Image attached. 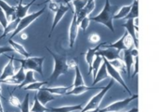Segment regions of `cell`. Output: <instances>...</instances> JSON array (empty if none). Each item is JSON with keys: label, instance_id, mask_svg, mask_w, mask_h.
I'll return each instance as SVG.
<instances>
[{"label": "cell", "instance_id": "cell-42", "mask_svg": "<svg viewBox=\"0 0 159 112\" xmlns=\"http://www.w3.org/2000/svg\"><path fill=\"white\" fill-rule=\"evenodd\" d=\"M20 34V39H22V40H26L27 38H28V35L26 34V33H24V32H20L19 33Z\"/></svg>", "mask_w": 159, "mask_h": 112}, {"label": "cell", "instance_id": "cell-11", "mask_svg": "<svg viewBox=\"0 0 159 112\" xmlns=\"http://www.w3.org/2000/svg\"><path fill=\"white\" fill-rule=\"evenodd\" d=\"M78 27H79V24L77 22V14L74 13V17H73L72 23L70 26V31H69V39H70V47L71 48L74 47V45L77 38Z\"/></svg>", "mask_w": 159, "mask_h": 112}, {"label": "cell", "instance_id": "cell-43", "mask_svg": "<svg viewBox=\"0 0 159 112\" xmlns=\"http://www.w3.org/2000/svg\"><path fill=\"white\" fill-rule=\"evenodd\" d=\"M0 111L4 112V109H3V105H2V100H1V97H0Z\"/></svg>", "mask_w": 159, "mask_h": 112}, {"label": "cell", "instance_id": "cell-3", "mask_svg": "<svg viewBox=\"0 0 159 112\" xmlns=\"http://www.w3.org/2000/svg\"><path fill=\"white\" fill-rule=\"evenodd\" d=\"M101 46H103L105 48H115V49H116L119 52L121 50H131L132 48H136L135 45H134L133 39L127 32V31L125 32L124 35L117 42H116L114 44L103 43V44H101Z\"/></svg>", "mask_w": 159, "mask_h": 112}, {"label": "cell", "instance_id": "cell-6", "mask_svg": "<svg viewBox=\"0 0 159 112\" xmlns=\"http://www.w3.org/2000/svg\"><path fill=\"white\" fill-rule=\"evenodd\" d=\"M114 85V80L112 79L109 83V84L107 86H104L102 89V92H100L99 94H97L94 97H92L90 99V101L85 106L84 109H82L80 112H85L88 111V110H95V109H98L99 105L101 104V101L102 100V98L104 97L105 94H107V92L109 91V89Z\"/></svg>", "mask_w": 159, "mask_h": 112}, {"label": "cell", "instance_id": "cell-2", "mask_svg": "<svg viewBox=\"0 0 159 112\" xmlns=\"http://www.w3.org/2000/svg\"><path fill=\"white\" fill-rule=\"evenodd\" d=\"M114 12L112 11V6H111V4H110V1L109 0H106L105 1V5L102 10V12L95 16V17H91L90 18V20L92 21H95V22H98V23H102L105 26H107L112 32H115V28H114V25H113V17H114Z\"/></svg>", "mask_w": 159, "mask_h": 112}, {"label": "cell", "instance_id": "cell-21", "mask_svg": "<svg viewBox=\"0 0 159 112\" xmlns=\"http://www.w3.org/2000/svg\"><path fill=\"white\" fill-rule=\"evenodd\" d=\"M8 43L10 45V47L13 49V51H15L16 53H18L19 55L22 56V57H25V58H28L30 57V54L26 51V49L21 45H20L19 43H16L12 40V38H9L8 39Z\"/></svg>", "mask_w": 159, "mask_h": 112}, {"label": "cell", "instance_id": "cell-15", "mask_svg": "<svg viewBox=\"0 0 159 112\" xmlns=\"http://www.w3.org/2000/svg\"><path fill=\"white\" fill-rule=\"evenodd\" d=\"M123 26L126 28L127 32H128V33L131 36V38L133 39L135 47L138 49V32L136 33V27H135V25H134L133 19H127L126 23L123 24Z\"/></svg>", "mask_w": 159, "mask_h": 112}, {"label": "cell", "instance_id": "cell-16", "mask_svg": "<svg viewBox=\"0 0 159 112\" xmlns=\"http://www.w3.org/2000/svg\"><path fill=\"white\" fill-rule=\"evenodd\" d=\"M0 7L4 11L7 21H12L16 19V8L14 6H11L5 1L0 0Z\"/></svg>", "mask_w": 159, "mask_h": 112}, {"label": "cell", "instance_id": "cell-1", "mask_svg": "<svg viewBox=\"0 0 159 112\" xmlns=\"http://www.w3.org/2000/svg\"><path fill=\"white\" fill-rule=\"evenodd\" d=\"M46 49L52 56V58L54 59V70L52 71V74L49 77L48 84H49L53 82H56L61 75L66 74L70 70L75 69V67L78 65L77 61L74 58L69 59V58H67L66 56H61V55L55 54L48 47H46Z\"/></svg>", "mask_w": 159, "mask_h": 112}, {"label": "cell", "instance_id": "cell-13", "mask_svg": "<svg viewBox=\"0 0 159 112\" xmlns=\"http://www.w3.org/2000/svg\"><path fill=\"white\" fill-rule=\"evenodd\" d=\"M96 55L102 57L103 58H105L108 61H112L116 58H121L119 57V51H117L115 48H106V49H102V50H97Z\"/></svg>", "mask_w": 159, "mask_h": 112}, {"label": "cell", "instance_id": "cell-18", "mask_svg": "<svg viewBox=\"0 0 159 112\" xmlns=\"http://www.w3.org/2000/svg\"><path fill=\"white\" fill-rule=\"evenodd\" d=\"M35 1H36V0H33V1H31L30 3L26 4L25 6H23V4H22L23 0H20V2H19L17 7H15V8H16V18H18V19H22L23 17H25V16L27 15V12H28L30 6H31Z\"/></svg>", "mask_w": 159, "mask_h": 112}, {"label": "cell", "instance_id": "cell-12", "mask_svg": "<svg viewBox=\"0 0 159 112\" xmlns=\"http://www.w3.org/2000/svg\"><path fill=\"white\" fill-rule=\"evenodd\" d=\"M25 78V73H24V70L22 69V67H20V69L19 70V71L17 73H15L14 75H12L11 77H8L3 81H1V83L3 84H10V85H20L23 80Z\"/></svg>", "mask_w": 159, "mask_h": 112}, {"label": "cell", "instance_id": "cell-50", "mask_svg": "<svg viewBox=\"0 0 159 112\" xmlns=\"http://www.w3.org/2000/svg\"><path fill=\"white\" fill-rule=\"evenodd\" d=\"M0 112H1V111H0Z\"/></svg>", "mask_w": 159, "mask_h": 112}, {"label": "cell", "instance_id": "cell-26", "mask_svg": "<svg viewBox=\"0 0 159 112\" xmlns=\"http://www.w3.org/2000/svg\"><path fill=\"white\" fill-rule=\"evenodd\" d=\"M82 110V105H77V106H69V107H61V108H57L53 109L50 108L49 111L51 112H73L76 110Z\"/></svg>", "mask_w": 159, "mask_h": 112}, {"label": "cell", "instance_id": "cell-10", "mask_svg": "<svg viewBox=\"0 0 159 112\" xmlns=\"http://www.w3.org/2000/svg\"><path fill=\"white\" fill-rule=\"evenodd\" d=\"M71 9L70 6L68 4H60V6H59V9L55 12L56 15L54 17V20H53V23H52V26H51V30H50V33H49V37L51 36L56 25L60 22V20L62 19V17L64 16V14L69 10Z\"/></svg>", "mask_w": 159, "mask_h": 112}, {"label": "cell", "instance_id": "cell-7", "mask_svg": "<svg viewBox=\"0 0 159 112\" xmlns=\"http://www.w3.org/2000/svg\"><path fill=\"white\" fill-rule=\"evenodd\" d=\"M138 98V95H132L130 97L126 98L124 100H120V101H116L112 103L111 105H109L108 107L102 109V110H99V112H119L120 110H124L125 108L128 107V105L134 99Z\"/></svg>", "mask_w": 159, "mask_h": 112}, {"label": "cell", "instance_id": "cell-27", "mask_svg": "<svg viewBox=\"0 0 159 112\" xmlns=\"http://www.w3.org/2000/svg\"><path fill=\"white\" fill-rule=\"evenodd\" d=\"M139 16V5H138V0H134L132 5H131V7H130V10L128 14V16L125 18L126 19H136L138 18Z\"/></svg>", "mask_w": 159, "mask_h": 112}, {"label": "cell", "instance_id": "cell-32", "mask_svg": "<svg viewBox=\"0 0 159 112\" xmlns=\"http://www.w3.org/2000/svg\"><path fill=\"white\" fill-rule=\"evenodd\" d=\"M49 111V109H47L45 106L41 105L40 102L38 101L36 96H34V106L32 107L31 110H29V112H46Z\"/></svg>", "mask_w": 159, "mask_h": 112}, {"label": "cell", "instance_id": "cell-20", "mask_svg": "<svg viewBox=\"0 0 159 112\" xmlns=\"http://www.w3.org/2000/svg\"><path fill=\"white\" fill-rule=\"evenodd\" d=\"M124 63L126 66V71L128 72V76L130 77L131 68L134 63V58L130 53V50H124Z\"/></svg>", "mask_w": 159, "mask_h": 112}, {"label": "cell", "instance_id": "cell-19", "mask_svg": "<svg viewBox=\"0 0 159 112\" xmlns=\"http://www.w3.org/2000/svg\"><path fill=\"white\" fill-rule=\"evenodd\" d=\"M102 46H101V45H99L98 46H96L95 48H89L88 49V51H87V53H86V55H85V58H86V61H87V63H88V65H89V74H90L91 73V65H92V62H93V60H94V58H95V56H96V52H97V50H99L100 48H101Z\"/></svg>", "mask_w": 159, "mask_h": 112}, {"label": "cell", "instance_id": "cell-37", "mask_svg": "<svg viewBox=\"0 0 159 112\" xmlns=\"http://www.w3.org/2000/svg\"><path fill=\"white\" fill-rule=\"evenodd\" d=\"M7 23H8V21H7V17H6V15H5V13H4V11L2 10V8L0 7V24H1V26L5 29V28L7 27Z\"/></svg>", "mask_w": 159, "mask_h": 112}, {"label": "cell", "instance_id": "cell-28", "mask_svg": "<svg viewBox=\"0 0 159 112\" xmlns=\"http://www.w3.org/2000/svg\"><path fill=\"white\" fill-rule=\"evenodd\" d=\"M109 63L112 65V67H114L118 72L119 71H122V72H127L126 71V66H125V63L124 61L121 59V58H116V59H114L112 61H109Z\"/></svg>", "mask_w": 159, "mask_h": 112}, {"label": "cell", "instance_id": "cell-5", "mask_svg": "<svg viewBox=\"0 0 159 112\" xmlns=\"http://www.w3.org/2000/svg\"><path fill=\"white\" fill-rule=\"evenodd\" d=\"M46 8H47V7L44 6L41 10L36 11V12H34V13H32V14H30V15H26L25 17H23L22 19H20V22H19V24H18V26H17V28H16V30L13 32V33H12V35H11L10 38L16 36L17 34H19L20 32H21L24 29H26L33 21H34L38 17H40V16L44 13V11L46 10Z\"/></svg>", "mask_w": 159, "mask_h": 112}, {"label": "cell", "instance_id": "cell-36", "mask_svg": "<svg viewBox=\"0 0 159 112\" xmlns=\"http://www.w3.org/2000/svg\"><path fill=\"white\" fill-rule=\"evenodd\" d=\"M89 22H90V18H89V16H88V17L84 18V19L79 22V27H80L83 31L86 32L87 29H88V26H89Z\"/></svg>", "mask_w": 159, "mask_h": 112}, {"label": "cell", "instance_id": "cell-30", "mask_svg": "<svg viewBox=\"0 0 159 112\" xmlns=\"http://www.w3.org/2000/svg\"><path fill=\"white\" fill-rule=\"evenodd\" d=\"M34 82H36V80L34 79V71H27L23 82L18 86V88H23L24 86H26V85H28V84H30L32 83H34Z\"/></svg>", "mask_w": 159, "mask_h": 112}, {"label": "cell", "instance_id": "cell-22", "mask_svg": "<svg viewBox=\"0 0 159 112\" xmlns=\"http://www.w3.org/2000/svg\"><path fill=\"white\" fill-rule=\"evenodd\" d=\"M109 77L108 75V72H107V70H106V66H105V63L103 62L102 60V66L100 67L99 71H97V74L94 78V81H93V85L100 83L101 81L104 80V79H107Z\"/></svg>", "mask_w": 159, "mask_h": 112}, {"label": "cell", "instance_id": "cell-8", "mask_svg": "<svg viewBox=\"0 0 159 112\" xmlns=\"http://www.w3.org/2000/svg\"><path fill=\"white\" fill-rule=\"evenodd\" d=\"M102 60H103V62L105 63V66H106V70H107V72H108V75L114 80V81H116L119 84H121L125 89H126V91L128 92V93H129V95L130 96H132V94H131V91L129 90V88L127 86V84H126V83L124 82V80H123V78L121 77V75H120V73L114 68V67H112V65L109 63V61L108 60H106L105 58H102Z\"/></svg>", "mask_w": 159, "mask_h": 112}, {"label": "cell", "instance_id": "cell-4", "mask_svg": "<svg viewBox=\"0 0 159 112\" xmlns=\"http://www.w3.org/2000/svg\"><path fill=\"white\" fill-rule=\"evenodd\" d=\"M44 60H45V58H43V57H41V58L28 57V58H25L24 59H17V61H19L20 63L23 70L34 71L40 73V75H42V76H43L42 66H43Z\"/></svg>", "mask_w": 159, "mask_h": 112}, {"label": "cell", "instance_id": "cell-40", "mask_svg": "<svg viewBox=\"0 0 159 112\" xmlns=\"http://www.w3.org/2000/svg\"><path fill=\"white\" fill-rule=\"evenodd\" d=\"M100 40H101V37H100V35L97 34V33H92V34H90L89 37V41L90 43H93V44H96V43L100 42Z\"/></svg>", "mask_w": 159, "mask_h": 112}, {"label": "cell", "instance_id": "cell-46", "mask_svg": "<svg viewBox=\"0 0 159 112\" xmlns=\"http://www.w3.org/2000/svg\"><path fill=\"white\" fill-rule=\"evenodd\" d=\"M127 112H138V109H136V108H133L132 110H130L129 111H127Z\"/></svg>", "mask_w": 159, "mask_h": 112}, {"label": "cell", "instance_id": "cell-49", "mask_svg": "<svg viewBox=\"0 0 159 112\" xmlns=\"http://www.w3.org/2000/svg\"><path fill=\"white\" fill-rule=\"evenodd\" d=\"M0 32H1V29H0Z\"/></svg>", "mask_w": 159, "mask_h": 112}, {"label": "cell", "instance_id": "cell-39", "mask_svg": "<svg viewBox=\"0 0 159 112\" xmlns=\"http://www.w3.org/2000/svg\"><path fill=\"white\" fill-rule=\"evenodd\" d=\"M133 65H134V71H133V75L131 76V78H134L138 74V72H139V58L138 57L134 58Z\"/></svg>", "mask_w": 159, "mask_h": 112}, {"label": "cell", "instance_id": "cell-48", "mask_svg": "<svg viewBox=\"0 0 159 112\" xmlns=\"http://www.w3.org/2000/svg\"><path fill=\"white\" fill-rule=\"evenodd\" d=\"M48 1H56V0H48Z\"/></svg>", "mask_w": 159, "mask_h": 112}, {"label": "cell", "instance_id": "cell-34", "mask_svg": "<svg viewBox=\"0 0 159 112\" xmlns=\"http://www.w3.org/2000/svg\"><path fill=\"white\" fill-rule=\"evenodd\" d=\"M88 0H74L73 3H74V6L75 8V11L74 13L75 14H78L80 12V10L86 6Z\"/></svg>", "mask_w": 159, "mask_h": 112}, {"label": "cell", "instance_id": "cell-23", "mask_svg": "<svg viewBox=\"0 0 159 112\" xmlns=\"http://www.w3.org/2000/svg\"><path fill=\"white\" fill-rule=\"evenodd\" d=\"M50 94L56 95L58 97L66 95V93L71 89V86H58V87H44Z\"/></svg>", "mask_w": 159, "mask_h": 112}, {"label": "cell", "instance_id": "cell-45", "mask_svg": "<svg viewBox=\"0 0 159 112\" xmlns=\"http://www.w3.org/2000/svg\"><path fill=\"white\" fill-rule=\"evenodd\" d=\"M99 110L100 109H95V110H88V111L85 112H99Z\"/></svg>", "mask_w": 159, "mask_h": 112}, {"label": "cell", "instance_id": "cell-29", "mask_svg": "<svg viewBox=\"0 0 159 112\" xmlns=\"http://www.w3.org/2000/svg\"><path fill=\"white\" fill-rule=\"evenodd\" d=\"M130 7H131V5L122 6V7L117 11V13H116V15H114L113 19H125V18L128 16V14H129V10H130Z\"/></svg>", "mask_w": 159, "mask_h": 112}, {"label": "cell", "instance_id": "cell-14", "mask_svg": "<svg viewBox=\"0 0 159 112\" xmlns=\"http://www.w3.org/2000/svg\"><path fill=\"white\" fill-rule=\"evenodd\" d=\"M9 58V61L8 63L5 66L3 71H2V74L0 75V82L8 78V77H11L12 75H14L16 73V69H15V66H14V57H7Z\"/></svg>", "mask_w": 159, "mask_h": 112}, {"label": "cell", "instance_id": "cell-35", "mask_svg": "<svg viewBox=\"0 0 159 112\" xmlns=\"http://www.w3.org/2000/svg\"><path fill=\"white\" fill-rule=\"evenodd\" d=\"M8 103H9L12 107H14V108H20V105H21V102L20 101V99H19L17 97L13 96V95H10Z\"/></svg>", "mask_w": 159, "mask_h": 112}, {"label": "cell", "instance_id": "cell-33", "mask_svg": "<svg viewBox=\"0 0 159 112\" xmlns=\"http://www.w3.org/2000/svg\"><path fill=\"white\" fill-rule=\"evenodd\" d=\"M46 84H48V81L47 82H34L26 85V87H23V89L24 90H38Z\"/></svg>", "mask_w": 159, "mask_h": 112}, {"label": "cell", "instance_id": "cell-24", "mask_svg": "<svg viewBox=\"0 0 159 112\" xmlns=\"http://www.w3.org/2000/svg\"><path fill=\"white\" fill-rule=\"evenodd\" d=\"M20 19L16 18L14 20L9 21V23H7V27L4 29L3 34L0 36V39H2V38L6 37V36H7L8 33H10V32H13L16 30V28H17V26H18V24H19V22H20Z\"/></svg>", "mask_w": 159, "mask_h": 112}, {"label": "cell", "instance_id": "cell-38", "mask_svg": "<svg viewBox=\"0 0 159 112\" xmlns=\"http://www.w3.org/2000/svg\"><path fill=\"white\" fill-rule=\"evenodd\" d=\"M59 6H60L59 2H57V1H48V8L51 11L56 12L59 9Z\"/></svg>", "mask_w": 159, "mask_h": 112}, {"label": "cell", "instance_id": "cell-41", "mask_svg": "<svg viewBox=\"0 0 159 112\" xmlns=\"http://www.w3.org/2000/svg\"><path fill=\"white\" fill-rule=\"evenodd\" d=\"M12 51H13V49L10 46H1L0 47V55L4 54L6 52H12Z\"/></svg>", "mask_w": 159, "mask_h": 112}, {"label": "cell", "instance_id": "cell-44", "mask_svg": "<svg viewBox=\"0 0 159 112\" xmlns=\"http://www.w3.org/2000/svg\"><path fill=\"white\" fill-rule=\"evenodd\" d=\"M72 1H74V0H61V2H62L63 4H69V3L72 2Z\"/></svg>", "mask_w": 159, "mask_h": 112}, {"label": "cell", "instance_id": "cell-25", "mask_svg": "<svg viewBox=\"0 0 159 112\" xmlns=\"http://www.w3.org/2000/svg\"><path fill=\"white\" fill-rule=\"evenodd\" d=\"M75 82L73 84V86H71V88H74V87L85 84L84 79H83V76L81 74V71H80V69L78 67V65L75 67Z\"/></svg>", "mask_w": 159, "mask_h": 112}, {"label": "cell", "instance_id": "cell-47", "mask_svg": "<svg viewBox=\"0 0 159 112\" xmlns=\"http://www.w3.org/2000/svg\"><path fill=\"white\" fill-rule=\"evenodd\" d=\"M0 84H1V82H0ZM0 97H2V95H1V86H0Z\"/></svg>", "mask_w": 159, "mask_h": 112}, {"label": "cell", "instance_id": "cell-9", "mask_svg": "<svg viewBox=\"0 0 159 112\" xmlns=\"http://www.w3.org/2000/svg\"><path fill=\"white\" fill-rule=\"evenodd\" d=\"M35 96H36L38 101L40 102V104L43 105V106H46L49 101H51V100H53V99L58 97V96L50 94L49 92H48L44 87L38 89L36 94H35Z\"/></svg>", "mask_w": 159, "mask_h": 112}, {"label": "cell", "instance_id": "cell-31", "mask_svg": "<svg viewBox=\"0 0 159 112\" xmlns=\"http://www.w3.org/2000/svg\"><path fill=\"white\" fill-rule=\"evenodd\" d=\"M95 57L96 58H94V60H93L92 65H91V71H93V79L95 78V76L97 74V71H99L100 66L102 63V57L98 56V55H96Z\"/></svg>", "mask_w": 159, "mask_h": 112}, {"label": "cell", "instance_id": "cell-17", "mask_svg": "<svg viewBox=\"0 0 159 112\" xmlns=\"http://www.w3.org/2000/svg\"><path fill=\"white\" fill-rule=\"evenodd\" d=\"M104 86H100V87H94V86H87V85H80V86H76V87H74V88H71L67 93L66 95L70 96V95H74V96H80L84 93H86L87 91H89V90H96V89H102Z\"/></svg>", "mask_w": 159, "mask_h": 112}]
</instances>
